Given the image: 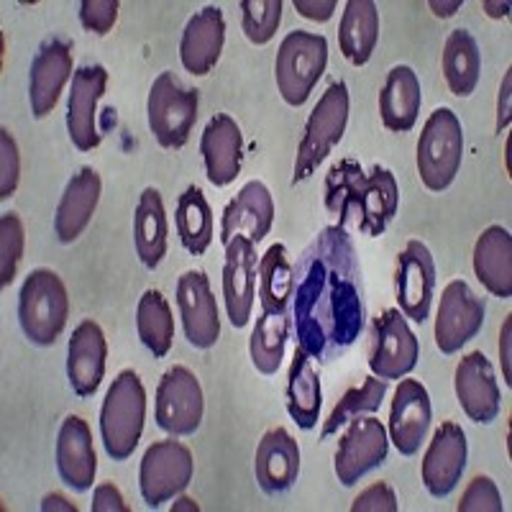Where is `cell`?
<instances>
[{
    "label": "cell",
    "instance_id": "obj_1",
    "mask_svg": "<svg viewBox=\"0 0 512 512\" xmlns=\"http://www.w3.org/2000/svg\"><path fill=\"white\" fill-rule=\"evenodd\" d=\"M297 349L320 364L344 356L364 328V282L351 233L326 226L295 269L292 292Z\"/></svg>",
    "mask_w": 512,
    "mask_h": 512
},
{
    "label": "cell",
    "instance_id": "obj_2",
    "mask_svg": "<svg viewBox=\"0 0 512 512\" xmlns=\"http://www.w3.org/2000/svg\"><path fill=\"white\" fill-rule=\"evenodd\" d=\"M400 205L397 180L387 167H372L364 172L354 159H341L328 169L326 208L338 218L336 226L356 228L359 233L377 239L387 231Z\"/></svg>",
    "mask_w": 512,
    "mask_h": 512
},
{
    "label": "cell",
    "instance_id": "obj_3",
    "mask_svg": "<svg viewBox=\"0 0 512 512\" xmlns=\"http://www.w3.org/2000/svg\"><path fill=\"white\" fill-rule=\"evenodd\" d=\"M146 418V390L134 369H123L113 379L100 408V438L105 454L113 461H126L141 441Z\"/></svg>",
    "mask_w": 512,
    "mask_h": 512
},
{
    "label": "cell",
    "instance_id": "obj_4",
    "mask_svg": "<svg viewBox=\"0 0 512 512\" xmlns=\"http://www.w3.org/2000/svg\"><path fill=\"white\" fill-rule=\"evenodd\" d=\"M70 318V295L52 269H34L18 292V323L31 344L52 346Z\"/></svg>",
    "mask_w": 512,
    "mask_h": 512
},
{
    "label": "cell",
    "instance_id": "obj_5",
    "mask_svg": "<svg viewBox=\"0 0 512 512\" xmlns=\"http://www.w3.org/2000/svg\"><path fill=\"white\" fill-rule=\"evenodd\" d=\"M349 108L351 98L346 82H331L326 93L320 95L308 123H305L303 141L297 146L292 185L305 182L310 175H315V169L326 162V157L336 149L338 141L344 139L346 123H349Z\"/></svg>",
    "mask_w": 512,
    "mask_h": 512
},
{
    "label": "cell",
    "instance_id": "obj_6",
    "mask_svg": "<svg viewBox=\"0 0 512 512\" xmlns=\"http://www.w3.org/2000/svg\"><path fill=\"white\" fill-rule=\"evenodd\" d=\"M326 64V36L303 29L290 31L282 39L280 52L274 59V80H277V90H280L282 100L292 108H300L310 98L323 72H326Z\"/></svg>",
    "mask_w": 512,
    "mask_h": 512
},
{
    "label": "cell",
    "instance_id": "obj_7",
    "mask_svg": "<svg viewBox=\"0 0 512 512\" xmlns=\"http://www.w3.org/2000/svg\"><path fill=\"white\" fill-rule=\"evenodd\" d=\"M464 159V128L451 108H436L418 139V175L431 192H443L456 180Z\"/></svg>",
    "mask_w": 512,
    "mask_h": 512
},
{
    "label": "cell",
    "instance_id": "obj_8",
    "mask_svg": "<svg viewBox=\"0 0 512 512\" xmlns=\"http://www.w3.org/2000/svg\"><path fill=\"white\" fill-rule=\"evenodd\" d=\"M198 90L185 88L175 77V72H162L152 82L149 100H146V116L154 139L164 149H182L192 134V126L198 121Z\"/></svg>",
    "mask_w": 512,
    "mask_h": 512
},
{
    "label": "cell",
    "instance_id": "obj_9",
    "mask_svg": "<svg viewBox=\"0 0 512 512\" xmlns=\"http://www.w3.org/2000/svg\"><path fill=\"white\" fill-rule=\"evenodd\" d=\"M195 474L192 451L180 441H157L139 466V489L149 507H162L187 489Z\"/></svg>",
    "mask_w": 512,
    "mask_h": 512
},
{
    "label": "cell",
    "instance_id": "obj_10",
    "mask_svg": "<svg viewBox=\"0 0 512 512\" xmlns=\"http://www.w3.org/2000/svg\"><path fill=\"white\" fill-rule=\"evenodd\" d=\"M372 341H369V369L374 377L390 379L408 377L418 364L420 346L408 320L400 310H384L372 320Z\"/></svg>",
    "mask_w": 512,
    "mask_h": 512
},
{
    "label": "cell",
    "instance_id": "obj_11",
    "mask_svg": "<svg viewBox=\"0 0 512 512\" xmlns=\"http://www.w3.org/2000/svg\"><path fill=\"white\" fill-rule=\"evenodd\" d=\"M203 387L198 377L187 367L177 364L164 377L157 387V425L169 436H192L203 423Z\"/></svg>",
    "mask_w": 512,
    "mask_h": 512
},
{
    "label": "cell",
    "instance_id": "obj_12",
    "mask_svg": "<svg viewBox=\"0 0 512 512\" xmlns=\"http://www.w3.org/2000/svg\"><path fill=\"white\" fill-rule=\"evenodd\" d=\"M387 451H390V436L384 425L372 415L354 418L338 441L336 461H333L338 482L344 487H354L361 477H367L372 469L387 461Z\"/></svg>",
    "mask_w": 512,
    "mask_h": 512
},
{
    "label": "cell",
    "instance_id": "obj_13",
    "mask_svg": "<svg viewBox=\"0 0 512 512\" xmlns=\"http://www.w3.org/2000/svg\"><path fill=\"white\" fill-rule=\"evenodd\" d=\"M487 305L464 280L448 282L436 313V346L441 354H456L482 331Z\"/></svg>",
    "mask_w": 512,
    "mask_h": 512
},
{
    "label": "cell",
    "instance_id": "obj_14",
    "mask_svg": "<svg viewBox=\"0 0 512 512\" xmlns=\"http://www.w3.org/2000/svg\"><path fill=\"white\" fill-rule=\"evenodd\" d=\"M436 290V262L423 241L413 239L397 254L395 297L405 318L423 323L428 320Z\"/></svg>",
    "mask_w": 512,
    "mask_h": 512
},
{
    "label": "cell",
    "instance_id": "obj_15",
    "mask_svg": "<svg viewBox=\"0 0 512 512\" xmlns=\"http://www.w3.org/2000/svg\"><path fill=\"white\" fill-rule=\"evenodd\" d=\"M177 308H180L182 331L190 346L210 349L221 336L216 295L210 290V280L200 269H190L177 280Z\"/></svg>",
    "mask_w": 512,
    "mask_h": 512
},
{
    "label": "cell",
    "instance_id": "obj_16",
    "mask_svg": "<svg viewBox=\"0 0 512 512\" xmlns=\"http://www.w3.org/2000/svg\"><path fill=\"white\" fill-rule=\"evenodd\" d=\"M108 72L103 64H85L72 75V90L67 98V131L80 152H93L100 144L98 103L105 95Z\"/></svg>",
    "mask_w": 512,
    "mask_h": 512
},
{
    "label": "cell",
    "instance_id": "obj_17",
    "mask_svg": "<svg viewBox=\"0 0 512 512\" xmlns=\"http://www.w3.org/2000/svg\"><path fill=\"white\" fill-rule=\"evenodd\" d=\"M466 459H469V443H466V433L459 423L446 420L441 423L433 441L423 456V474L425 489L433 497H448L456 489L466 472Z\"/></svg>",
    "mask_w": 512,
    "mask_h": 512
},
{
    "label": "cell",
    "instance_id": "obj_18",
    "mask_svg": "<svg viewBox=\"0 0 512 512\" xmlns=\"http://www.w3.org/2000/svg\"><path fill=\"white\" fill-rule=\"evenodd\" d=\"M454 387L466 418L482 425L497 420L502 408L500 384H497L495 367L489 364L482 351H472L459 361Z\"/></svg>",
    "mask_w": 512,
    "mask_h": 512
},
{
    "label": "cell",
    "instance_id": "obj_19",
    "mask_svg": "<svg viewBox=\"0 0 512 512\" xmlns=\"http://www.w3.org/2000/svg\"><path fill=\"white\" fill-rule=\"evenodd\" d=\"M431 395L418 379H400L390 408V441L402 456L418 454L420 443L431 431Z\"/></svg>",
    "mask_w": 512,
    "mask_h": 512
},
{
    "label": "cell",
    "instance_id": "obj_20",
    "mask_svg": "<svg viewBox=\"0 0 512 512\" xmlns=\"http://www.w3.org/2000/svg\"><path fill=\"white\" fill-rule=\"evenodd\" d=\"M72 70V47L62 39H47L31 59L29 72V103L34 118H47L57 108Z\"/></svg>",
    "mask_w": 512,
    "mask_h": 512
},
{
    "label": "cell",
    "instance_id": "obj_21",
    "mask_svg": "<svg viewBox=\"0 0 512 512\" xmlns=\"http://www.w3.org/2000/svg\"><path fill=\"white\" fill-rule=\"evenodd\" d=\"M256 297V244L236 236L226 244L223 264V303L233 328H244Z\"/></svg>",
    "mask_w": 512,
    "mask_h": 512
},
{
    "label": "cell",
    "instance_id": "obj_22",
    "mask_svg": "<svg viewBox=\"0 0 512 512\" xmlns=\"http://www.w3.org/2000/svg\"><path fill=\"white\" fill-rule=\"evenodd\" d=\"M200 154L210 185H231L244 164V134L228 113H216L200 136Z\"/></svg>",
    "mask_w": 512,
    "mask_h": 512
},
{
    "label": "cell",
    "instance_id": "obj_23",
    "mask_svg": "<svg viewBox=\"0 0 512 512\" xmlns=\"http://www.w3.org/2000/svg\"><path fill=\"white\" fill-rule=\"evenodd\" d=\"M274 223V200L264 182L251 180L239 190V195L226 205L221 221L223 246L236 236H244L251 244H259Z\"/></svg>",
    "mask_w": 512,
    "mask_h": 512
},
{
    "label": "cell",
    "instance_id": "obj_24",
    "mask_svg": "<svg viewBox=\"0 0 512 512\" xmlns=\"http://www.w3.org/2000/svg\"><path fill=\"white\" fill-rule=\"evenodd\" d=\"M57 472L67 487L88 492L98 472V456L93 448V433L88 420L67 415L57 436Z\"/></svg>",
    "mask_w": 512,
    "mask_h": 512
},
{
    "label": "cell",
    "instance_id": "obj_25",
    "mask_svg": "<svg viewBox=\"0 0 512 512\" xmlns=\"http://www.w3.org/2000/svg\"><path fill=\"white\" fill-rule=\"evenodd\" d=\"M108 341L95 320H82L67 344V379L80 397H93L105 377Z\"/></svg>",
    "mask_w": 512,
    "mask_h": 512
},
{
    "label": "cell",
    "instance_id": "obj_26",
    "mask_svg": "<svg viewBox=\"0 0 512 512\" xmlns=\"http://www.w3.org/2000/svg\"><path fill=\"white\" fill-rule=\"evenodd\" d=\"M226 44V18L218 6H205L187 21L180 39V59L190 75L203 77L218 64Z\"/></svg>",
    "mask_w": 512,
    "mask_h": 512
},
{
    "label": "cell",
    "instance_id": "obj_27",
    "mask_svg": "<svg viewBox=\"0 0 512 512\" xmlns=\"http://www.w3.org/2000/svg\"><path fill=\"white\" fill-rule=\"evenodd\" d=\"M256 484L264 495H282L300 477V446L285 428H272L256 446Z\"/></svg>",
    "mask_w": 512,
    "mask_h": 512
},
{
    "label": "cell",
    "instance_id": "obj_28",
    "mask_svg": "<svg viewBox=\"0 0 512 512\" xmlns=\"http://www.w3.org/2000/svg\"><path fill=\"white\" fill-rule=\"evenodd\" d=\"M100 190H103V182L93 167H82L67 182L62 200L57 205V216H54V233L62 244L77 241L82 231L90 226L95 208L100 203Z\"/></svg>",
    "mask_w": 512,
    "mask_h": 512
},
{
    "label": "cell",
    "instance_id": "obj_29",
    "mask_svg": "<svg viewBox=\"0 0 512 512\" xmlns=\"http://www.w3.org/2000/svg\"><path fill=\"white\" fill-rule=\"evenodd\" d=\"M423 105V90L413 67L397 64L387 72L384 88L379 93V113H382L384 128H390L395 134H405L415 126Z\"/></svg>",
    "mask_w": 512,
    "mask_h": 512
},
{
    "label": "cell",
    "instance_id": "obj_30",
    "mask_svg": "<svg viewBox=\"0 0 512 512\" xmlns=\"http://www.w3.org/2000/svg\"><path fill=\"white\" fill-rule=\"evenodd\" d=\"M477 280L495 297H512V236L507 228L489 226L474 244Z\"/></svg>",
    "mask_w": 512,
    "mask_h": 512
},
{
    "label": "cell",
    "instance_id": "obj_31",
    "mask_svg": "<svg viewBox=\"0 0 512 512\" xmlns=\"http://www.w3.org/2000/svg\"><path fill=\"white\" fill-rule=\"evenodd\" d=\"M167 210L162 203V192L157 187H146L141 192L139 203L134 213V241L136 254L146 269H157L167 254Z\"/></svg>",
    "mask_w": 512,
    "mask_h": 512
},
{
    "label": "cell",
    "instance_id": "obj_32",
    "mask_svg": "<svg viewBox=\"0 0 512 512\" xmlns=\"http://www.w3.org/2000/svg\"><path fill=\"white\" fill-rule=\"evenodd\" d=\"M287 413L303 431L315 428L323 408V390L315 361L303 349H295L290 372H287Z\"/></svg>",
    "mask_w": 512,
    "mask_h": 512
},
{
    "label": "cell",
    "instance_id": "obj_33",
    "mask_svg": "<svg viewBox=\"0 0 512 512\" xmlns=\"http://www.w3.org/2000/svg\"><path fill=\"white\" fill-rule=\"evenodd\" d=\"M379 39V11L372 0H349L338 24V47L354 67L372 59Z\"/></svg>",
    "mask_w": 512,
    "mask_h": 512
},
{
    "label": "cell",
    "instance_id": "obj_34",
    "mask_svg": "<svg viewBox=\"0 0 512 512\" xmlns=\"http://www.w3.org/2000/svg\"><path fill=\"white\" fill-rule=\"evenodd\" d=\"M443 77L456 98H469L482 75V54L472 31L454 29L443 44Z\"/></svg>",
    "mask_w": 512,
    "mask_h": 512
},
{
    "label": "cell",
    "instance_id": "obj_35",
    "mask_svg": "<svg viewBox=\"0 0 512 512\" xmlns=\"http://www.w3.org/2000/svg\"><path fill=\"white\" fill-rule=\"evenodd\" d=\"M295 292V267L282 244H272L259 259V300L264 313L287 315Z\"/></svg>",
    "mask_w": 512,
    "mask_h": 512
},
{
    "label": "cell",
    "instance_id": "obj_36",
    "mask_svg": "<svg viewBox=\"0 0 512 512\" xmlns=\"http://www.w3.org/2000/svg\"><path fill=\"white\" fill-rule=\"evenodd\" d=\"M175 223L187 254L203 256L213 241V210L198 185H190L177 198Z\"/></svg>",
    "mask_w": 512,
    "mask_h": 512
},
{
    "label": "cell",
    "instance_id": "obj_37",
    "mask_svg": "<svg viewBox=\"0 0 512 512\" xmlns=\"http://www.w3.org/2000/svg\"><path fill=\"white\" fill-rule=\"evenodd\" d=\"M136 331H139L141 344L157 359L169 354L175 341V318H172L167 297L159 290H146L141 295L139 308H136Z\"/></svg>",
    "mask_w": 512,
    "mask_h": 512
},
{
    "label": "cell",
    "instance_id": "obj_38",
    "mask_svg": "<svg viewBox=\"0 0 512 512\" xmlns=\"http://www.w3.org/2000/svg\"><path fill=\"white\" fill-rule=\"evenodd\" d=\"M287 338H290V318L287 315L262 313L249 338L251 364L256 367V372L264 374V377L277 374L282 359H285Z\"/></svg>",
    "mask_w": 512,
    "mask_h": 512
},
{
    "label": "cell",
    "instance_id": "obj_39",
    "mask_svg": "<svg viewBox=\"0 0 512 512\" xmlns=\"http://www.w3.org/2000/svg\"><path fill=\"white\" fill-rule=\"evenodd\" d=\"M384 395H387V382L379 377H367L359 387H351V390L336 402V408L331 410V415H328L326 423H323L320 441H328L333 433H338V428L349 425L354 418L377 413V410L382 408Z\"/></svg>",
    "mask_w": 512,
    "mask_h": 512
},
{
    "label": "cell",
    "instance_id": "obj_40",
    "mask_svg": "<svg viewBox=\"0 0 512 512\" xmlns=\"http://www.w3.org/2000/svg\"><path fill=\"white\" fill-rule=\"evenodd\" d=\"M282 21V0H244L241 3V26L251 44L262 47L277 34Z\"/></svg>",
    "mask_w": 512,
    "mask_h": 512
},
{
    "label": "cell",
    "instance_id": "obj_41",
    "mask_svg": "<svg viewBox=\"0 0 512 512\" xmlns=\"http://www.w3.org/2000/svg\"><path fill=\"white\" fill-rule=\"evenodd\" d=\"M26 231L16 213L0 216V287H8L16 277V269L24 259Z\"/></svg>",
    "mask_w": 512,
    "mask_h": 512
},
{
    "label": "cell",
    "instance_id": "obj_42",
    "mask_svg": "<svg viewBox=\"0 0 512 512\" xmlns=\"http://www.w3.org/2000/svg\"><path fill=\"white\" fill-rule=\"evenodd\" d=\"M459 512H502L505 505H502V495L497 484L492 482L489 477L479 474L469 482V487L464 489V495H461Z\"/></svg>",
    "mask_w": 512,
    "mask_h": 512
},
{
    "label": "cell",
    "instance_id": "obj_43",
    "mask_svg": "<svg viewBox=\"0 0 512 512\" xmlns=\"http://www.w3.org/2000/svg\"><path fill=\"white\" fill-rule=\"evenodd\" d=\"M118 0H82L80 3V24L93 34L105 36L113 31L118 21Z\"/></svg>",
    "mask_w": 512,
    "mask_h": 512
},
{
    "label": "cell",
    "instance_id": "obj_44",
    "mask_svg": "<svg viewBox=\"0 0 512 512\" xmlns=\"http://www.w3.org/2000/svg\"><path fill=\"white\" fill-rule=\"evenodd\" d=\"M18 172H21V162H18L16 139L8 128H0V198L3 200L16 192Z\"/></svg>",
    "mask_w": 512,
    "mask_h": 512
},
{
    "label": "cell",
    "instance_id": "obj_45",
    "mask_svg": "<svg viewBox=\"0 0 512 512\" xmlns=\"http://www.w3.org/2000/svg\"><path fill=\"white\" fill-rule=\"evenodd\" d=\"M400 505H397L395 489L387 482H374L372 487H367L351 502V512H397Z\"/></svg>",
    "mask_w": 512,
    "mask_h": 512
},
{
    "label": "cell",
    "instance_id": "obj_46",
    "mask_svg": "<svg viewBox=\"0 0 512 512\" xmlns=\"http://www.w3.org/2000/svg\"><path fill=\"white\" fill-rule=\"evenodd\" d=\"M93 512H128L121 489L113 482H103L93 492Z\"/></svg>",
    "mask_w": 512,
    "mask_h": 512
},
{
    "label": "cell",
    "instance_id": "obj_47",
    "mask_svg": "<svg viewBox=\"0 0 512 512\" xmlns=\"http://www.w3.org/2000/svg\"><path fill=\"white\" fill-rule=\"evenodd\" d=\"M338 3L336 0H295V11L310 21H328L336 13Z\"/></svg>",
    "mask_w": 512,
    "mask_h": 512
},
{
    "label": "cell",
    "instance_id": "obj_48",
    "mask_svg": "<svg viewBox=\"0 0 512 512\" xmlns=\"http://www.w3.org/2000/svg\"><path fill=\"white\" fill-rule=\"evenodd\" d=\"M510 333H512V315H507V320L502 323V333H500V359H502V377H505V384H512V349H510Z\"/></svg>",
    "mask_w": 512,
    "mask_h": 512
},
{
    "label": "cell",
    "instance_id": "obj_49",
    "mask_svg": "<svg viewBox=\"0 0 512 512\" xmlns=\"http://www.w3.org/2000/svg\"><path fill=\"white\" fill-rule=\"evenodd\" d=\"M510 85H512V75L507 72L505 82H502L500 88V103H497V134H502L510 123Z\"/></svg>",
    "mask_w": 512,
    "mask_h": 512
},
{
    "label": "cell",
    "instance_id": "obj_50",
    "mask_svg": "<svg viewBox=\"0 0 512 512\" xmlns=\"http://www.w3.org/2000/svg\"><path fill=\"white\" fill-rule=\"evenodd\" d=\"M41 510L44 512H52V510H64V512H77V505H72L67 497L57 495V492H52V495H47L44 500H41Z\"/></svg>",
    "mask_w": 512,
    "mask_h": 512
},
{
    "label": "cell",
    "instance_id": "obj_51",
    "mask_svg": "<svg viewBox=\"0 0 512 512\" xmlns=\"http://www.w3.org/2000/svg\"><path fill=\"white\" fill-rule=\"evenodd\" d=\"M428 8H431V11L436 13L438 18H451L456 11H461V0H451V3H441V0H431V3H428Z\"/></svg>",
    "mask_w": 512,
    "mask_h": 512
},
{
    "label": "cell",
    "instance_id": "obj_52",
    "mask_svg": "<svg viewBox=\"0 0 512 512\" xmlns=\"http://www.w3.org/2000/svg\"><path fill=\"white\" fill-rule=\"evenodd\" d=\"M482 8L487 11V16L492 18H502L510 13V3H492V0H484Z\"/></svg>",
    "mask_w": 512,
    "mask_h": 512
},
{
    "label": "cell",
    "instance_id": "obj_53",
    "mask_svg": "<svg viewBox=\"0 0 512 512\" xmlns=\"http://www.w3.org/2000/svg\"><path fill=\"white\" fill-rule=\"evenodd\" d=\"M180 510L198 512L200 505L195 500H190V497H180V500H175V505H172V512H180Z\"/></svg>",
    "mask_w": 512,
    "mask_h": 512
}]
</instances>
